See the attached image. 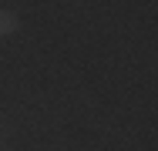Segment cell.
Returning a JSON list of instances; mask_svg holds the SVG:
<instances>
[{
    "instance_id": "6da1fadb",
    "label": "cell",
    "mask_w": 158,
    "mask_h": 151,
    "mask_svg": "<svg viewBox=\"0 0 158 151\" xmlns=\"http://www.w3.org/2000/svg\"><path fill=\"white\" fill-rule=\"evenodd\" d=\"M17 24H20V20H17L10 10H0V37H3V34H14Z\"/></svg>"
}]
</instances>
